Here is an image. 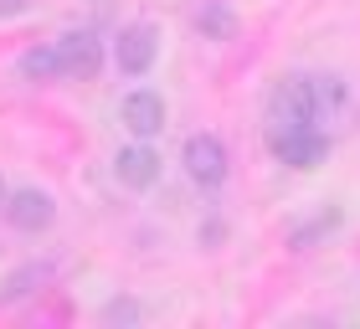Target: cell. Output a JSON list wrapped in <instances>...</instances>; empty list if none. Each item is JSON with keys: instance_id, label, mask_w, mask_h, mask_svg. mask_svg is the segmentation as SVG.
<instances>
[{"instance_id": "cell-9", "label": "cell", "mask_w": 360, "mask_h": 329, "mask_svg": "<svg viewBox=\"0 0 360 329\" xmlns=\"http://www.w3.org/2000/svg\"><path fill=\"white\" fill-rule=\"evenodd\" d=\"M314 77V103H319V119H335V113L350 108V82L335 77V72H309Z\"/></svg>"}, {"instance_id": "cell-1", "label": "cell", "mask_w": 360, "mask_h": 329, "mask_svg": "<svg viewBox=\"0 0 360 329\" xmlns=\"http://www.w3.org/2000/svg\"><path fill=\"white\" fill-rule=\"evenodd\" d=\"M268 113L278 129H304V124H319V103H314V77L309 72H288L273 82L268 93Z\"/></svg>"}, {"instance_id": "cell-3", "label": "cell", "mask_w": 360, "mask_h": 329, "mask_svg": "<svg viewBox=\"0 0 360 329\" xmlns=\"http://www.w3.org/2000/svg\"><path fill=\"white\" fill-rule=\"evenodd\" d=\"M113 57H119V72L124 77H144L155 67L160 57V26L155 21H134L119 31V41H113Z\"/></svg>"}, {"instance_id": "cell-16", "label": "cell", "mask_w": 360, "mask_h": 329, "mask_svg": "<svg viewBox=\"0 0 360 329\" xmlns=\"http://www.w3.org/2000/svg\"><path fill=\"white\" fill-rule=\"evenodd\" d=\"M0 206H6V180H0Z\"/></svg>"}, {"instance_id": "cell-8", "label": "cell", "mask_w": 360, "mask_h": 329, "mask_svg": "<svg viewBox=\"0 0 360 329\" xmlns=\"http://www.w3.org/2000/svg\"><path fill=\"white\" fill-rule=\"evenodd\" d=\"M6 221L15 226V232H46V226L57 221V201L46 191H37V186H21L6 201Z\"/></svg>"}, {"instance_id": "cell-5", "label": "cell", "mask_w": 360, "mask_h": 329, "mask_svg": "<svg viewBox=\"0 0 360 329\" xmlns=\"http://www.w3.org/2000/svg\"><path fill=\"white\" fill-rule=\"evenodd\" d=\"M57 77H93L103 67V41H98V31H68V37H57Z\"/></svg>"}, {"instance_id": "cell-10", "label": "cell", "mask_w": 360, "mask_h": 329, "mask_svg": "<svg viewBox=\"0 0 360 329\" xmlns=\"http://www.w3.org/2000/svg\"><path fill=\"white\" fill-rule=\"evenodd\" d=\"M46 278H52V268L46 262H31V268H21V273H11L6 283H0V304H15V299H31Z\"/></svg>"}, {"instance_id": "cell-2", "label": "cell", "mask_w": 360, "mask_h": 329, "mask_svg": "<svg viewBox=\"0 0 360 329\" xmlns=\"http://www.w3.org/2000/svg\"><path fill=\"white\" fill-rule=\"evenodd\" d=\"M268 150L278 164H288V170H319L324 160H330V134H319L314 124L304 129H273Z\"/></svg>"}, {"instance_id": "cell-14", "label": "cell", "mask_w": 360, "mask_h": 329, "mask_svg": "<svg viewBox=\"0 0 360 329\" xmlns=\"http://www.w3.org/2000/svg\"><path fill=\"white\" fill-rule=\"evenodd\" d=\"M217 237H226V226H221V221H206V232H201V242H217Z\"/></svg>"}, {"instance_id": "cell-15", "label": "cell", "mask_w": 360, "mask_h": 329, "mask_svg": "<svg viewBox=\"0 0 360 329\" xmlns=\"http://www.w3.org/2000/svg\"><path fill=\"white\" fill-rule=\"evenodd\" d=\"M26 11V0H0V15H21Z\"/></svg>"}, {"instance_id": "cell-11", "label": "cell", "mask_w": 360, "mask_h": 329, "mask_svg": "<svg viewBox=\"0 0 360 329\" xmlns=\"http://www.w3.org/2000/svg\"><path fill=\"white\" fill-rule=\"evenodd\" d=\"M195 26H201L211 41H226V37H237V11L221 6V0H206L201 15H195Z\"/></svg>"}, {"instance_id": "cell-12", "label": "cell", "mask_w": 360, "mask_h": 329, "mask_svg": "<svg viewBox=\"0 0 360 329\" xmlns=\"http://www.w3.org/2000/svg\"><path fill=\"white\" fill-rule=\"evenodd\" d=\"M335 226H340V211H324L319 221H309V226H293V232H288V247H299V252H304V247H314L319 237H330Z\"/></svg>"}, {"instance_id": "cell-6", "label": "cell", "mask_w": 360, "mask_h": 329, "mask_svg": "<svg viewBox=\"0 0 360 329\" xmlns=\"http://www.w3.org/2000/svg\"><path fill=\"white\" fill-rule=\"evenodd\" d=\"M119 124L129 129V139H155L160 129H165V98L150 93V88L124 93V103H119Z\"/></svg>"}, {"instance_id": "cell-7", "label": "cell", "mask_w": 360, "mask_h": 329, "mask_svg": "<svg viewBox=\"0 0 360 329\" xmlns=\"http://www.w3.org/2000/svg\"><path fill=\"white\" fill-rule=\"evenodd\" d=\"M113 175H119L124 191H150L160 180V155L150 139H129L119 155H113Z\"/></svg>"}, {"instance_id": "cell-4", "label": "cell", "mask_w": 360, "mask_h": 329, "mask_svg": "<svg viewBox=\"0 0 360 329\" xmlns=\"http://www.w3.org/2000/svg\"><path fill=\"white\" fill-rule=\"evenodd\" d=\"M180 164H186V175H191L201 191H217L221 180H226V170H232V160H226V144H221L217 134H195V139H186V155H180Z\"/></svg>"}, {"instance_id": "cell-13", "label": "cell", "mask_w": 360, "mask_h": 329, "mask_svg": "<svg viewBox=\"0 0 360 329\" xmlns=\"http://www.w3.org/2000/svg\"><path fill=\"white\" fill-rule=\"evenodd\" d=\"M139 314H144L139 304H124V299H119V304H108V319H113V324H129V319H139Z\"/></svg>"}]
</instances>
